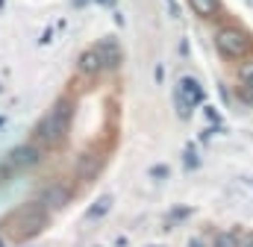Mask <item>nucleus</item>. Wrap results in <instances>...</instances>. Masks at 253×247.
I'll use <instances>...</instances> for the list:
<instances>
[{"instance_id":"obj_15","label":"nucleus","mask_w":253,"mask_h":247,"mask_svg":"<svg viewBox=\"0 0 253 247\" xmlns=\"http://www.w3.org/2000/svg\"><path fill=\"white\" fill-rule=\"evenodd\" d=\"M183 218H191L189 206H177V209H171V212H168V221H171V224H177V221H183Z\"/></svg>"},{"instance_id":"obj_12","label":"nucleus","mask_w":253,"mask_h":247,"mask_svg":"<svg viewBox=\"0 0 253 247\" xmlns=\"http://www.w3.org/2000/svg\"><path fill=\"white\" fill-rule=\"evenodd\" d=\"M239 80H242L245 85H253V56L239 59Z\"/></svg>"},{"instance_id":"obj_20","label":"nucleus","mask_w":253,"mask_h":247,"mask_svg":"<svg viewBox=\"0 0 253 247\" xmlns=\"http://www.w3.org/2000/svg\"><path fill=\"white\" fill-rule=\"evenodd\" d=\"M0 247H6V242H3V236H0Z\"/></svg>"},{"instance_id":"obj_3","label":"nucleus","mask_w":253,"mask_h":247,"mask_svg":"<svg viewBox=\"0 0 253 247\" xmlns=\"http://www.w3.org/2000/svg\"><path fill=\"white\" fill-rule=\"evenodd\" d=\"M47 215H50V212H47L39 200L21 206L18 215L12 218V221H15V236H18V239H33L36 233H42V230L47 227Z\"/></svg>"},{"instance_id":"obj_11","label":"nucleus","mask_w":253,"mask_h":247,"mask_svg":"<svg viewBox=\"0 0 253 247\" xmlns=\"http://www.w3.org/2000/svg\"><path fill=\"white\" fill-rule=\"evenodd\" d=\"M109 209H112V194H103V197H100V200H97V203L88 209V221H94V218H103Z\"/></svg>"},{"instance_id":"obj_1","label":"nucleus","mask_w":253,"mask_h":247,"mask_svg":"<svg viewBox=\"0 0 253 247\" xmlns=\"http://www.w3.org/2000/svg\"><path fill=\"white\" fill-rule=\"evenodd\" d=\"M68 126H71V100H68V97H59L56 106L39 121L36 138H39L42 144H59L65 135H68Z\"/></svg>"},{"instance_id":"obj_8","label":"nucleus","mask_w":253,"mask_h":247,"mask_svg":"<svg viewBox=\"0 0 253 247\" xmlns=\"http://www.w3.org/2000/svg\"><path fill=\"white\" fill-rule=\"evenodd\" d=\"M97 50H100V59H103V71H112V68H118L121 65V44L115 41V39H103L100 44H97Z\"/></svg>"},{"instance_id":"obj_9","label":"nucleus","mask_w":253,"mask_h":247,"mask_svg":"<svg viewBox=\"0 0 253 247\" xmlns=\"http://www.w3.org/2000/svg\"><path fill=\"white\" fill-rule=\"evenodd\" d=\"M189 6L197 18H215L221 12V0H189Z\"/></svg>"},{"instance_id":"obj_13","label":"nucleus","mask_w":253,"mask_h":247,"mask_svg":"<svg viewBox=\"0 0 253 247\" xmlns=\"http://www.w3.org/2000/svg\"><path fill=\"white\" fill-rule=\"evenodd\" d=\"M212 247H242V242H239L236 233H218L215 242H212Z\"/></svg>"},{"instance_id":"obj_4","label":"nucleus","mask_w":253,"mask_h":247,"mask_svg":"<svg viewBox=\"0 0 253 247\" xmlns=\"http://www.w3.org/2000/svg\"><path fill=\"white\" fill-rule=\"evenodd\" d=\"M39 203H42L47 212H59V209H65V206L71 203V188L65 183L44 185V188L39 191Z\"/></svg>"},{"instance_id":"obj_16","label":"nucleus","mask_w":253,"mask_h":247,"mask_svg":"<svg viewBox=\"0 0 253 247\" xmlns=\"http://www.w3.org/2000/svg\"><path fill=\"white\" fill-rule=\"evenodd\" d=\"M236 97L242 100V103H248V106H253V85H239V91H236Z\"/></svg>"},{"instance_id":"obj_10","label":"nucleus","mask_w":253,"mask_h":247,"mask_svg":"<svg viewBox=\"0 0 253 247\" xmlns=\"http://www.w3.org/2000/svg\"><path fill=\"white\" fill-rule=\"evenodd\" d=\"M174 103H177V115H180V118H191V97L183 88L174 91Z\"/></svg>"},{"instance_id":"obj_17","label":"nucleus","mask_w":253,"mask_h":247,"mask_svg":"<svg viewBox=\"0 0 253 247\" xmlns=\"http://www.w3.org/2000/svg\"><path fill=\"white\" fill-rule=\"evenodd\" d=\"M168 174H171L168 165H153V168H150V177H153V180H165Z\"/></svg>"},{"instance_id":"obj_14","label":"nucleus","mask_w":253,"mask_h":247,"mask_svg":"<svg viewBox=\"0 0 253 247\" xmlns=\"http://www.w3.org/2000/svg\"><path fill=\"white\" fill-rule=\"evenodd\" d=\"M180 88H183L189 97L194 94V100H203V91H200V85H197V80H194V77H183V85H180Z\"/></svg>"},{"instance_id":"obj_7","label":"nucleus","mask_w":253,"mask_h":247,"mask_svg":"<svg viewBox=\"0 0 253 247\" xmlns=\"http://www.w3.org/2000/svg\"><path fill=\"white\" fill-rule=\"evenodd\" d=\"M77 71L85 74V77H97L103 71V59H100V50L91 47V50H83L80 59H77Z\"/></svg>"},{"instance_id":"obj_18","label":"nucleus","mask_w":253,"mask_h":247,"mask_svg":"<svg viewBox=\"0 0 253 247\" xmlns=\"http://www.w3.org/2000/svg\"><path fill=\"white\" fill-rule=\"evenodd\" d=\"M189 247H203V242H200V239H191V242H189Z\"/></svg>"},{"instance_id":"obj_2","label":"nucleus","mask_w":253,"mask_h":247,"mask_svg":"<svg viewBox=\"0 0 253 247\" xmlns=\"http://www.w3.org/2000/svg\"><path fill=\"white\" fill-rule=\"evenodd\" d=\"M215 47L224 59H245L248 53L253 50V39L251 33L239 24H224L215 30Z\"/></svg>"},{"instance_id":"obj_19","label":"nucleus","mask_w":253,"mask_h":247,"mask_svg":"<svg viewBox=\"0 0 253 247\" xmlns=\"http://www.w3.org/2000/svg\"><path fill=\"white\" fill-rule=\"evenodd\" d=\"M242 247H253V236H248V239L242 242Z\"/></svg>"},{"instance_id":"obj_6","label":"nucleus","mask_w":253,"mask_h":247,"mask_svg":"<svg viewBox=\"0 0 253 247\" xmlns=\"http://www.w3.org/2000/svg\"><path fill=\"white\" fill-rule=\"evenodd\" d=\"M100 168H103V159H100L97 153H83V156L77 159V177H80L83 183H91V180H97Z\"/></svg>"},{"instance_id":"obj_5","label":"nucleus","mask_w":253,"mask_h":247,"mask_svg":"<svg viewBox=\"0 0 253 247\" xmlns=\"http://www.w3.org/2000/svg\"><path fill=\"white\" fill-rule=\"evenodd\" d=\"M39 159H42V150H39L36 144H21V147H15V150L6 156L3 165L21 171V168H33V165H39Z\"/></svg>"}]
</instances>
